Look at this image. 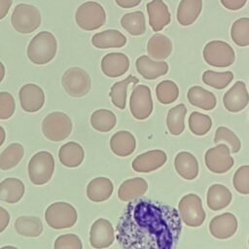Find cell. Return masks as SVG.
I'll return each mask as SVG.
<instances>
[{
  "instance_id": "6da1fadb",
  "label": "cell",
  "mask_w": 249,
  "mask_h": 249,
  "mask_svg": "<svg viewBox=\"0 0 249 249\" xmlns=\"http://www.w3.org/2000/svg\"><path fill=\"white\" fill-rule=\"evenodd\" d=\"M182 220L174 207L148 198L128 201L116 227L122 249H175Z\"/></svg>"
},
{
  "instance_id": "7a4b0ae2",
  "label": "cell",
  "mask_w": 249,
  "mask_h": 249,
  "mask_svg": "<svg viewBox=\"0 0 249 249\" xmlns=\"http://www.w3.org/2000/svg\"><path fill=\"white\" fill-rule=\"evenodd\" d=\"M57 51V41L50 31L37 33L27 47V57L36 65H44L51 62Z\"/></svg>"
},
{
  "instance_id": "3957f363",
  "label": "cell",
  "mask_w": 249,
  "mask_h": 249,
  "mask_svg": "<svg viewBox=\"0 0 249 249\" xmlns=\"http://www.w3.org/2000/svg\"><path fill=\"white\" fill-rule=\"evenodd\" d=\"M28 177L36 186L47 184L53 177L54 171V160L48 151H39L29 160Z\"/></svg>"
},
{
  "instance_id": "277c9868",
  "label": "cell",
  "mask_w": 249,
  "mask_h": 249,
  "mask_svg": "<svg viewBox=\"0 0 249 249\" xmlns=\"http://www.w3.org/2000/svg\"><path fill=\"white\" fill-rule=\"evenodd\" d=\"M42 18L39 9L33 5L18 4L11 17V23L14 29L21 34H29L35 31L41 24Z\"/></svg>"
},
{
  "instance_id": "5b68a950",
  "label": "cell",
  "mask_w": 249,
  "mask_h": 249,
  "mask_svg": "<svg viewBox=\"0 0 249 249\" xmlns=\"http://www.w3.org/2000/svg\"><path fill=\"white\" fill-rule=\"evenodd\" d=\"M73 124L69 116L63 112H52L42 121L44 136L53 142L65 140L72 132Z\"/></svg>"
},
{
  "instance_id": "8992f818",
  "label": "cell",
  "mask_w": 249,
  "mask_h": 249,
  "mask_svg": "<svg viewBox=\"0 0 249 249\" xmlns=\"http://www.w3.org/2000/svg\"><path fill=\"white\" fill-rule=\"evenodd\" d=\"M75 20L81 29L85 31H93L105 24L106 12L99 3L95 1H88L77 8Z\"/></svg>"
},
{
  "instance_id": "52a82bcc",
  "label": "cell",
  "mask_w": 249,
  "mask_h": 249,
  "mask_svg": "<svg viewBox=\"0 0 249 249\" xmlns=\"http://www.w3.org/2000/svg\"><path fill=\"white\" fill-rule=\"evenodd\" d=\"M77 218L75 207L64 201L53 202L45 211V221L53 230L72 228L76 224Z\"/></svg>"
},
{
  "instance_id": "ba28073f",
  "label": "cell",
  "mask_w": 249,
  "mask_h": 249,
  "mask_svg": "<svg viewBox=\"0 0 249 249\" xmlns=\"http://www.w3.org/2000/svg\"><path fill=\"white\" fill-rule=\"evenodd\" d=\"M178 211L182 223L191 228H198L205 221V211L201 198L196 194H187L178 203Z\"/></svg>"
},
{
  "instance_id": "9c48e42d",
  "label": "cell",
  "mask_w": 249,
  "mask_h": 249,
  "mask_svg": "<svg viewBox=\"0 0 249 249\" xmlns=\"http://www.w3.org/2000/svg\"><path fill=\"white\" fill-rule=\"evenodd\" d=\"M61 84L66 93L72 97H83L89 92L91 88L89 73L81 67L67 69L61 78Z\"/></svg>"
},
{
  "instance_id": "30bf717a",
  "label": "cell",
  "mask_w": 249,
  "mask_h": 249,
  "mask_svg": "<svg viewBox=\"0 0 249 249\" xmlns=\"http://www.w3.org/2000/svg\"><path fill=\"white\" fill-rule=\"evenodd\" d=\"M202 54L207 64L219 68L231 66L235 59V53L231 46L221 40L208 42L203 49Z\"/></svg>"
},
{
  "instance_id": "8fae6325",
  "label": "cell",
  "mask_w": 249,
  "mask_h": 249,
  "mask_svg": "<svg viewBox=\"0 0 249 249\" xmlns=\"http://www.w3.org/2000/svg\"><path fill=\"white\" fill-rule=\"evenodd\" d=\"M231 154L230 147L224 143L209 148L204 154V162L207 169L216 174L228 172L234 164V160Z\"/></svg>"
},
{
  "instance_id": "7c38bea8",
  "label": "cell",
  "mask_w": 249,
  "mask_h": 249,
  "mask_svg": "<svg viewBox=\"0 0 249 249\" xmlns=\"http://www.w3.org/2000/svg\"><path fill=\"white\" fill-rule=\"evenodd\" d=\"M129 109L134 119L143 121L149 118L153 112L154 104L151 89L148 86H136L129 97Z\"/></svg>"
},
{
  "instance_id": "4fadbf2b",
  "label": "cell",
  "mask_w": 249,
  "mask_h": 249,
  "mask_svg": "<svg viewBox=\"0 0 249 249\" xmlns=\"http://www.w3.org/2000/svg\"><path fill=\"white\" fill-rule=\"evenodd\" d=\"M115 238V230L109 220L98 218L92 223L89 230V244L92 248H108L113 244Z\"/></svg>"
},
{
  "instance_id": "5bb4252c",
  "label": "cell",
  "mask_w": 249,
  "mask_h": 249,
  "mask_svg": "<svg viewBox=\"0 0 249 249\" xmlns=\"http://www.w3.org/2000/svg\"><path fill=\"white\" fill-rule=\"evenodd\" d=\"M166 160L167 155L163 150L154 149L135 157L131 166L138 173H149L160 168Z\"/></svg>"
},
{
  "instance_id": "9a60e30c",
  "label": "cell",
  "mask_w": 249,
  "mask_h": 249,
  "mask_svg": "<svg viewBox=\"0 0 249 249\" xmlns=\"http://www.w3.org/2000/svg\"><path fill=\"white\" fill-rule=\"evenodd\" d=\"M20 107L27 113H35L45 104V93L42 88L35 84H26L18 91Z\"/></svg>"
},
{
  "instance_id": "2e32d148",
  "label": "cell",
  "mask_w": 249,
  "mask_h": 249,
  "mask_svg": "<svg viewBox=\"0 0 249 249\" xmlns=\"http://www.w3.org/2000/svg\"><path fill=\"white\" fill-rule=\"evenodd\" d=\"M238 222L231 212H225L213 217L209 223V231L217 239H228L237 231Z\"/></svg>"
},
{
  "instance_id": "e0dca14e",
  "label": "cell",
  "mask_w": 249,
  "mask_h": 249,
  "mask_svg": "<svg viewBox=\"0 0 249 249\" xmlns=\"http://www.w3.org/2000/svg\"><path fill=\"white\" fill-rule=\"evenodd\" d=\"M249 103V93L246 85L242 81H237L226 91L223 96V104L231 113H237L247 107Z\"/></svg>"
},
{
  "instance_id": "ac0fdd59",
  "label": "cell",
  "mask_w": 249,
  "mask_h": 249,
  "mask_svg": "<svg viewBox=\"0 0 249 249\" xmlns=\"http://www.w3.org/2000/svg\"><path fill=\"white\" fill-rule=\"evenodd\" d=\"M129 68V59L123 53H109L101 59V70L109 78L124 75Z\"/></svg>"
},
{
  "instance_id": "d6986e66",
  "label": "cell",
  "mask_w": 249,
  "mask_h": 249,
  "mask_svg": "<svg viewBox=\"0 0 249 249\" xmlns=\"http://www.w3.org/2000/svg\"><path fill=\"white\" fill-rule=\"evenodd\" d=\"M149 24L155 32L162 30L170 23L171 16L167 5L162 0H152L147 3Z\"/></svg>"
},
{
  "instance_id": "ffe728a7",
  "label": "cell",
  "mask_w": 249,
  "mask_h": 249,
  "mask_svg": "<svg viewBox=\"0 0 249 249\" xmlns=\"http://www.w3.org/2000/svg\"><path fill=\"white\" fill-rule=\"evenodd\" d=\"M137 72L146 80H155L168 72V64L163 60H155L149 55H141L135 61Z\"/></svg>"
},
{
  "instance_id": "44dd1931",
  "label": "cell",
  "mask_w": 249,
  "mask_h": 249,
  "mask_svg": "<svg viewBox=\"0 0 249 249\" xmlns=\"http://www.w3.org/2000/svg\"><path fill=\"white\" fill-rule=\"evenodd\" d=\"M174 167L176 172L186 180H194L199 172L198 161L196 158L190 152L181 151L174 159Z\"/></svg>"
},
{
  "instance_id": "7402d4cb",
  "label": "cell",
  "mask_w": 249,
  "mask_h": 249,
  "mask_svg": "<svg viewBox=\"0 0 249 249\" xmlns=\"http://www.w3.org/2000/svg\"><path fill=\"white\" fill-rule=\"evenodd\" d=\"M148 191V183L144 178L134 177L124 180L118 189V197L122 201H131L142 197Z\"/></svg>"
},
{
  "instance_id": "603a6c76",
  "label": "cell",
  "mask_w": 249,
  "mask_h": 249,
  "mask_svg": "<svg viewBox=\"0 0 249 249\" xmlns=\"http://www.w3.org/2000/svg\"><path fill=\"white\" fill-rule=\"evenodd\" d=\"M111 151L118 157H128L136 148L134 135L126 130H120L114 133L109 141Z\"/></svg>"
},
{
  "instance_id": "cb8c5ba5",
  "label": "cell",
  "mask_w": 249,
  "mask_h": 249,
  "mask_svg": "<svg viewBox=\"0 0 249 249\" xmlns=\"http://www.w3.org/2000/svg\"><path fill=\"white\" fill-rule=\"evenodd\" d=\"M231 192L225 185L213 184L207 190L206 203L212 211H219L226 208L231 204Z\"/></svg>"
},
{
  "instance_id": "d4e9b609",
  "label": "cell",
  "mask_w": 249,
  "mask_h": 249,
  "mask_svg": "<svg viewBox=\"0 0 249 249\" xmlns=\"http://www.w3.org/2000/svg\"><path fill=\"white\" fill-rule=\"evenodd\" d=\"M85 159V151L83 147L74 141L63 144L58 151V160L60 163L66 167H78Z\"/></svg>"
},
{
  "instance_id": "484cf974",
  "label": "cell",
  "mask_w": 249,
  "mask_h": 249,
  "mask_svg": "<svg viewBox=\"0 0 249 249\" xmlns=\"http://www.w3.org/2000/svg\"><path fill=\"white\" fill-rule=\"evenodd\" d=\"M25 193V186L18 178L9 177L0 182V200L13 204L18 202Z\"/></svg>"
},
{
  "instance_id": "4316f807",
  "label": "cell",
  "mask_w": 249,
  "mask_h": 249,
  "mask_svg": "<svg viewBox=\"0 0 249 249\" xmlns=\"http://www.w3.org/2000/svg\"><path fill=\"white\" fill-rule=\"evenodd\" d=\"M114 185L109 178L96 177L87 186V196L93 202L107 200L113 194Z\"/></svg>"
},
{
  "instance_id": "83f0119b",
  "label": "cell",
  "mask_w": 249,
  "mask_h": 249,
  "mask_svg": "<svg viewBox=\"0 0 249 249\" xmlns=\"http://www.w3.org/2000/svg\"><path fill=\"white\" fill-rule=\"evenodd\" d=\"M171 40L163 34H154L147 43V53L155 60H164L171 54Z\"/></svg>"
},
{
  "instance_id": "f1b7e54d",
  "label": "cell",
  "mask_w": 249,
  "mask_h": 249,
  "mask_svg": "<svg viewBox=\"0 0 249 249\" xmlns=\"http://www.w3.org/2000/svg\"><path fill=\"white\" fill-rule=\"evenodd\" d=\"M190 104L205 111H211L216 107L217 99L213 92L199 86H193L187 93Z\"/></svg>"
},
{
  "instance_id": "f546056e",
  "label": "cell",
  "mask_w": 249,
  "mask_h": 249,
  "mask_svg": "<svg viewBox=\"0 0 249 249\" xmlns=\"http://www.w3.org/2000/svg\"><path fill=\"white\" fill-rule=\"evenodd\" d=\"M91 44L97 49L122 48L126 44V37L117 29H107L94 34Z\"/></svg>"
},
{
  "instance_id": "4dcf8cb0",
  "label": "cell",
  "mask_w": 249,
  "mask_h": 249,
  "mask_svg": "<svg viewBox=\"0 0 249 249\" xmlns=\"http://www.w3.org/2000/svg\"><path fill=\"white\" fill-rule=\"evenodd\" d=\"M202 0H181L177 9V20L183 26L193 24L200 15Z\"/></svg>"
},
{
  "instance_id": "1f68e13d",
  "label": "cell",
  "mask_w": 249,
  "mask_h": 249,
  "mask_svg": "<svg viewBox=\"0 0 249 249\" xmlns=\"http://www.w3.org/2000/svg\"><path fill=\"white\" fill-rule=\"evenodd\" d=\"M139 82V79L133 75H128L127 78L116 82L110 89L109 96L111 102L117 108L124 110L126 106V97H127V88L129 85H136Z\"/></svg>"
},
{
  "instance_id": "d6a6232c",
  "label": "cell",
  "mask_w": 249,
  "mask_h": 249,
  "mask_svg": "<svg viewBox=\"0 0 249 249\" xmlns=\"http://www.w3.org/2000/svg\"><path fill=\"white\" fill-rule=\"evenodd\" d=\"M16 231L24 237H37L43 232V224L36 216H19L15 221Z\"/></svg>"
},
{
  "instance_id": "836d02e7",
  "label": "cell",
  "mask_w": 249,
  "mask_h": 249,
  "mask_svg": "<svg viewBox=\"0 0 249 249\" xmlns=\"http://www.w3.org/2000/svg\"><path fill=\"white\" fill-rule=\"evenodd\" d=\"M187 114V107L180 103L170 108L166 115V126L170 134L178 136L185 130V117Z\"/></svg>"
},
{
  "instance_id": "e575fe53",
  "label": "cell",
  "mask_w": 249,
  "mask_h": 249,
  "mask_svg": "<svg viewBox=\"0 0 249 249\" xmlns=\"http://www.w3.org/2000/svg\"><path fill=\"white\" fill-rule=\"evenodd\" d=\"M121 25L132 36L143 35L146 31L145 16L141 11L124 14L121 18Z\"/></svg>"
},
{
  "instance_id": "d590c367",
  "label": "cell",
  "mask_w": 249,
  "mask_h": 249,
  "mask_svg": "<svg viewBox=\"0 0 249 249\" xmlns=\"http://www.w3.org/2000/svg\"><path fill=\"white\" fill-rule=\"evenodd\" d=\"M24 148L19 143L8 145L0 154V169L9 170L17 166L22 160Z\"/></svg>"
},
{
  "instance_id": "8d00e7d4",
  "label": "cell",
  "mask_w": 249,
  "mask_h": 249,
  "mask_svg": "<svg viewBox=\"0 0 249 249\" xmlns=\"http://www.w3.org/2000/svg\"><path fill=\"white\" fill-rule=\"evenodd\" d=\"M89 122L95 130L100 132H108L115 127L117 117L111 110L97 109L91 114Z\"/></svg>"
},
{
  "instance_id": "74e56055",
  "label": "cell",
  "mask_w": 249,
  "mask_h": 249,
  "mask_svg": "<svg viewBox=\"0 0 249 249\" xmlns=\"http://www.w3.org/2000/svg\"><path fill=\"white\" fill-rule=\"evenodd\" d=\"M156 96L160 103L168 105L175 102L179 96V88L171 80H163L156 87Z\"/></svg>"
},
{
  "instance_id": "f35d334b",
  "label": "cell",
  "mask_w": 249,
  "mask_h": 249,
  "mask_svg": "<svg viewBox=\"0 0 249 249\" xmlns=\"http://www.w3.org/2000/svg\"><path fill=\"white\" fill-rule=\"evenodd\" d=\"M189 129L196 136H203L207 134L212 127V119L200 112H192L188 119Z\"/></svg>"
},
{
  "instance_id": "ab89813d",
  "label": "cell",
  "mask_w": 249,
  "mask_h": 249,
  "mask_svg": "<svg viewBox=\"0 0 249 249\" xmlns=\"http://www.w3.org/2000/svg\"><path fill=\"white\" fill-rule=\"evenodd\" d=\"M233 80V73L231 71L216 72L206 70L202 74V82L216 89H223L228 87Z\"/></svg>"
},
{
  "instance_id": "60d3db41",
  "label": "cell",
  "mask_w": 249,
  "mask_h": 249,
  "mask_svg": "<svg viewBox=\"0 0 249 249\" xmlns=\"http://www.w3.org/2000/svg\"><path fill=\"white\" fill-rule=\"evenodd\" d=\"M213 141L215 144L224 143L228 145L232 154L238 153L241 149V141L239 137L227 126L221 125L217 127Z\"/></svg>"
},
{
  "instance_id": "b9f144b4",
  "label": "cell",
  "mask_w": 249,
  "mask_h": 249,
  "mask_svg": "<svg viewBox=\"0 0 249 249\" xmlns=\"http://www.w3.org/2000/svg\"><path fill=\"white\" fill-rule=\"evenodd\" d=\"M231 37L239 47L249 46V18H240L232 23Z\"/></svg>"
},
{
  "instance_id": "7bdbcfd3",
  "label": "cell",
  "mask_w": 249,
  "mask_h": 249,
  "mask_svg": "<svg viewBox=\"0 0 249 249\" xmlns=\"http://www.w3.org/2000/svg\"><path fill=\"white\" fill-rule=\"evenodd\" d=\"M235 191L241 195H249V164L239 166L232 177Z\"/></svg>"
},
{
  "instance_id": "ee69618b",
  "label": "cell",
  "mask_w": 249,
  "mask_h": 249,
  "mask_svg": "<svg viewBox=\"0 0 249 249\" xmlns=\"http://www.w3.org/2000/svg\"><path fill=\"white\" fill-rule=\"evenodd\" d=\"M53 249H83V243L77 234L66 233L56 237Z\"/></svg>"
},
{
  "instance_id": "f6af8a7d",
  "label": "cell",
  "mask_w": 249,
  "mask_h": 249,
  "mask_svg": "<svg viewBox=\"0 0 249 249\" xmlns=\"http://www.w3.org/2000/svg\"><path fill=\"white\" fill-rule=\"evenodd\" d=\"M16 110L14 96L8 91H0V120L10 119Z\"/></svg>"
},
{
  "instance_id": "bcb514c9",
  "label": "cell",
  "mask_w": 249,
  "mask_h": 249,
  "mask_svg": "<svg viewBox=\"0 0 249 249\" xmlns=\"http://www.w3.org/2000/svg\"><path fill=\"white\" fill-rule=\"evenodd\" d=\"M220 2L226 9L237 11L245 6L247 0H220Z\"/></svg>"
},
{
  "instance_id": "7dc6e473",
  "label": "cell",
  "mask_w": 249,
  "mask_h": 249,
  "mask_svg": "<svg viewBox=\"0 0 249 249\" xmlns=\"http://www.w3.org/2000/svg\"><path fill=\"white\" fill-rule=\"evenodd\" d=\"M9 222H10L9 212L5 208L0 206V233L3 232L4 230H6V228L9 225Z\"/></svg>"
},
{
  "instance_id": "c3c4849f",
  "label": "cell",
  "mask_w": 249,
  "mask_h": 249,
  "mask_svg": "<svg viewBox=\"0 0 249 249\" xmlns=\"http://www.w3.org/2000/svg\"><path fill=\"white\" fill-rule=\"evenodd\" d=\"M142 0H115L116 4L124 9H130L138 6Z\"/></svg>"
},
{
  "instance_id": "681fc988",
  "label": "cell",
  "mask_w": 249,
  "mask_h": 249,
  "mask_svg": "<svg viewBox=\"0 0 249 249\" xmlns=\"http://www.w3.org/2000/svg\"><path fill=\"white\" fill-rule=\"evenodd\" d=\"M13 0H0V20L8 15Z\"/></svg>"
},
{
  "instance_id": "f907efd6",
  "label": "cell",
  "mask_w": 249,
  "mask_h": 249,
  "mask_svg": "<svg viewBox=\"0 0 249 249\" xmlns=\"http://www.w3.org/2000/svg\"><path fill=\"white\" fill-rule=\"evenodd\" d=\"M5 139H6V132H5V129L0 125V147L4 144Z\"/></svg>"
},
{
  "instance_id": "816d5d0a",
  "label": "cell",
  "mask_w": 249,
  "mask_h": 249,
  "mask_svg": "<svg viewBox=\"0 0 249 249\" xmlns=\"http://www.w3.org/2000/svg\"><path fill=\"white\" fill-rule=\"evenodd\" d=\"M5 72H6L5 66H4V64L0 61V83L3 81V79H4V77H5Z\"/></svg>"
},
{
  "instance_id": "f5cc1de1",
  "label": "cell",
  "mask_w": 249,
  "mask_h": 249,
  "mask_svg": "<svg viewBox=\"0 0 249 249\" xmlns=\"http://www.w3.org/2000/svg\"><path fill=\"white\" fill-rule=\"evenodd\" d=\"M0 249H18V248L15 247V246H11V245H6V246H3V247H1Z\"/></svg>"
},
{
  "instance_id": "db71d44e",
  "label": "cell",
  "mask_w": 249,
  "mask_h": 249,
  "mask_svg": "<svg viewBox=\"0 0 249 249\" xmlns=\"http://www.w3.org/2000/svg\"><path fill=\"white\" fill-rule=\"evenodd\" d=\"M248 244H249V238H248Z\"/></svg>"
}]
</instances>
